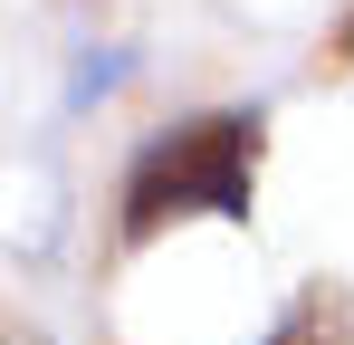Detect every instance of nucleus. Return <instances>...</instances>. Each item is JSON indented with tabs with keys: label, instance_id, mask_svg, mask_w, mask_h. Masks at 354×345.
Here are the masks:
<instances>
[{
	"label": "nucleus",
	"instance_id": "1",
	"mask_svg": "<svg viewBox=\"0 0 354 345\" xmlns=\"http://www.w3.org/2000/svg\"><path fill=\"white\" fill-rule=\"evenodd\" d=\"M249 192H259V115L163 125L124 163V240H153L163 221H249Z\"/></svg>",
	"mask_w": 354,
	"mask_h": 345
},
{
	"label": "nucleus",
	"instance_id": "2",
	"mask_svg": "<svg viewBox=\"0 0 354 345\" xmlns=\"http://www.w3.org/2000/svg\"><path fill=\"white\" fill-rule=\"evenodd\" d=\"M268 345H354V288L306 278V288L288 297V317L268 326Z\"/></svg>",
	"mask_w": 354,
	"mask_h": 345
}]
</instances>
